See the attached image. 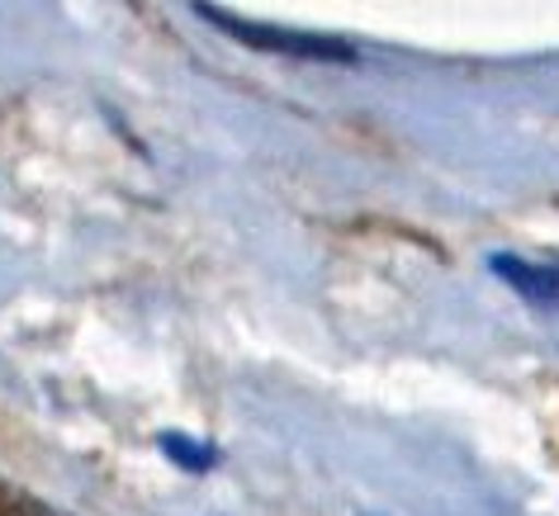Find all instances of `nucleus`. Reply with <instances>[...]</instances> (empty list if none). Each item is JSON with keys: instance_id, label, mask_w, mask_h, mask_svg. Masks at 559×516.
<instances>
[{"instance_id": "1", "label": "nucleus", "mask_w": 559, "mask_h": 516, "mask_svg": "<svg viewBox=\"0 0 559 516\" xmlns=\"http://www.w3.org/2000/svg\"><path fill=\"white\" fill-rule=\"evenodd\" d=\"M194 15L218 24L237 44H251L261 52H280V58H304V62H356V44L332 34H313V29H285V24H261L247 15H228L218 5H194Z\"/></svg>"}, {"instance_id": "2", "label": "nucleus", "mask_w": 559, "mask_h": 516, "mask_svg": "<svg viewBox=\"0 0 559 516\" xmlns=\"http://www.w3.org/2000/svg\"><path fill=\"white\" fill-rule=\"evenodd\" d=\"M493 271L502 280L516 285V295H526L531 303H555L559 299V271H545V266H526L516 256H498Z\"/></svg>"}, {"instance_id": "3", "label": "nucleus", "mask_w": 559, "mask_h": 516, "mask_svg": "<svg viewBox=\"0 0 559 516\" xmlns=\"http://www.w3.org/2000/svg\"><path fill=\"white\" fill-rule=\"evenodd\" d=\"M0 516H67V512H58L52 502L34 497V493H24L20 483L0 479Z\"/></svg>"}, {"instance_id": "4", "label": "nucleus", "mask_w": 559, "mask_h": 516, "mask_svg": "<svg viewBox=\"0 0 559 516\" xmlns=\"http://www.w3.org/2000/svg\"><path fill=\"white\" fill-rule=\"evenodd\" d=\"M194 445L200 441H186V436H176V431L171 436H162V451L171 459H180V465H190V469H209L214 465V451H194Z\"/></svg>"}]
</instances>
